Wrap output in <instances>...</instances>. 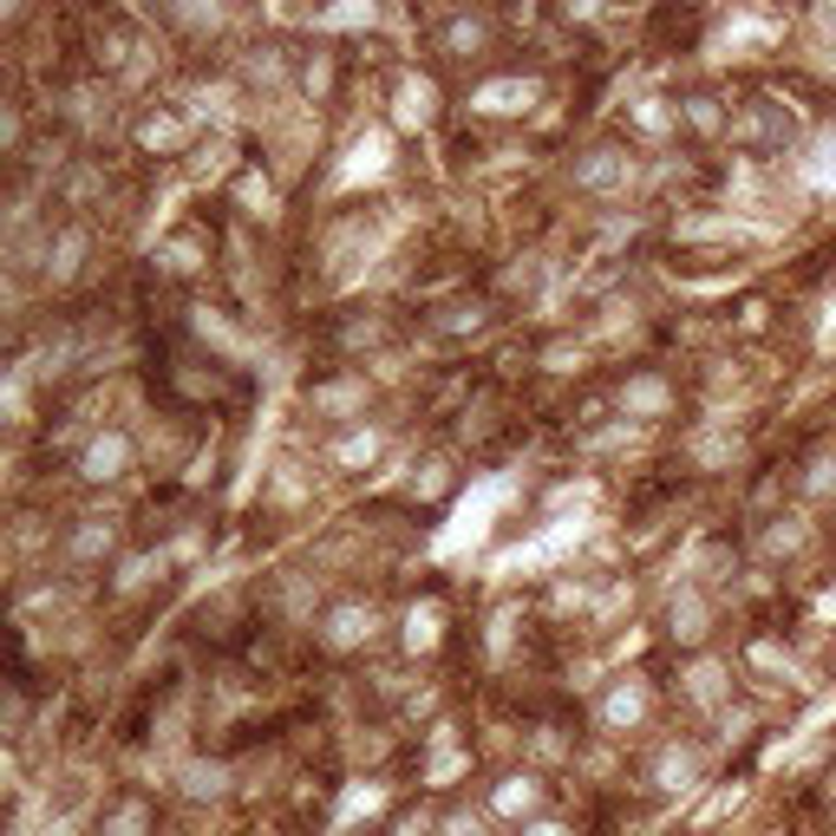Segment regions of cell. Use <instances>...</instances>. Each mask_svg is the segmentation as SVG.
Instances as JSON below:
<instances>
[{
	"instance_id": "1",
	"label": "cell",
	"mask_w": 836,
	"mask_h": 836,
	"mask_svg": "<svg viewBox=\"0 0 836 836\" xmlns=\"http://www.w3.org/2000/svg\"><path fill=\"white\" fill-rule=\"evenodd\" d=\"M379 634V608L373 602H334L327 615H320V647H334V654H353V647H366Z\"/></svg>"
},
{
	"instance_id": "2",
	"label": "cell",
	"mask_w": 836,
	"mask_h": 836,
	"mask_svg": "<svg viewBox=\"0 0 836 836\" xmlns=\"http://www.w3.org/2000/svg\"><path fill=\"white\" fill-rule=\"evenodd\" d=\"M628 177H634V157L621 144H595L575 157V190H589V196H615Z\"/></svg>"
},
{
	"instance_id": "3",
	"label": "cell",
	"mask_w": 836,
	"mask_h": 836,
	"mask_svg": "<svg viewBox=\"0 0 836 836\" xmlns=\"http://www.w3.org/2000/svg\"><path fill=\"white\" fill-rule=\"evenodd\" d=\"M124 471H131V432H118V425L111 432H92L85 451H78V477L85 484H118Z\"/></svg>"
},
{
	"instance_id": "4",
	"label": "cell",
	"mask_w": 836,
	"mask_h": 836,
	"mask_svg": "<svg viewBox=\"0 0 836 836\" xmlns=\"http://www.w3.org/2000/svg\"><path fill=\"white\" fill-rule=\"evenodd\" d=\"M85 255H92V229L85 222H59L46 235V249H39V268H46V281H78Z\"/></svg>"
},
{
	"instance_id": "5",
	"label": "cell",
	"mask_w": 836,
	"mask_h": 836,
	"mask_svg": "<svg viewBox=\"0 0 836 836\" xmlns=\"http://www.w3.org/2000/svg\"><path fill=\"white\" fill-rule=\"evenodd\" d=\"M647 706H654L647 680H615V687L602 693V706H595V726H602V732H634V726L647 719Z\"/></svg>"
},
{
	"instance_id": "6",
	"label": "cell",
	"mask_w": 836,
	"mask_h": 836,
	"mask_svg": "<svg viewBox=\"0 0 836 836\" xmlns=\"http://www.w3.org/2000/svg\"><path fill=\"white\" fill-rule=\"evenodd\" d=\"M386 170H392V137H386V131H360L353 150H347V163L334 170V183L353 190V183H373V177H386Z\"/></svg>"
},
{
	"instance_id": "7",
	"label": "cell",
	"mask_w": 836,
	"mask_h": 836,
	"mask_svg": "<svg viewBox=\"0 0 836 836\" xmlns=\"http://www.w3.org/2000/svg\"><path fill=\"white\" fill-rule=\"evenodd\" d=\"M432 118H438V85H432L425 72H405V78H399V92H392V124L425 131Z\"/></svg>"
},
{
	"instance_id": "8",
	"label": "cell",
	"mask_w": 836,
	"mask_h": 836,
	"mask_svg": "<svg viewBox=\"0 0 836 836\" xmlns=\"http://www.w3.org/2000/svg\"><path fill=\"white\" fill-rule=\"evenodd\" d=\"M307 412H314V419H360V412H366V379L347 373V379L314 386V392H307Z\"/></svg>"
},
{
	"instance_id": "9",
	"label": "cell",
	"mask_w": 836,
	"mask_h": 836,
	"mask_svg": "<svg viewBox=\"0 0 836 836\" xmlns=\"http://www.w3.org/2000/svg\"><path fill=\"white\" fill-rule=\"evenodd\" d=\"M490 811H497V817H510V824L523 831V824H530V817L543 811V785H536L530 772H510V778H504V785L490 791Z\"/></svg>"
},
{
	"instance_id": "10",
	"label": "cell",
	"mask_w": 836,
	"mask_h": 836,
	"mask_svg": "<svg viewBox=\"0 0 836 836\" xmlns=\"http://www.w3.org/2000/svg\"><path fill=\"white\" fill-rule=\"evenodd\" d=\"M667 634H674V641H687V647H693V641H706V634H713V602H706L700 589H680V595H674V608H667Z\"/></svg>"
},
{
	"instance_id": "11",
	"label": "cell",
	"mask_w": 836,
	"mask_h": 836,
	"mask_svg": "<svg viewBox=\"0 0 836 836\" xmlns=\"http://www.w3.org/2000/svg\"><path fill=\"white\" fill-rule=\"evenodd\" d=\"M667 405H674V386H667L661 373H634V379L621 386V412H628V419H667Z\"/></svg>"
},
{
	"instance_id": "12",
	"label": "cell",
	"mask_w": 836,
	"mask_h": 836,
	"mask_svg": "<svg viewBox=\"0 0 836 836\" xmlns=\"http://www.w3.org/2000/svg\"><path fill=\"white\" fill-rule=\"evenodd\" d=\"M687 700L706 706V713H719V706L732 700V674H726L719 661H693V667H687Z\"/></svg>"
},
{
	"instance_id": "13",
	"label": "cell",
	"mask_w": 836,
	"mask_h": 836,
	"mask_svg": "<svg viewBox=\"0 0 836 836\" xmlns=\"http://www.w3.org/2000/svg\"><path fill=\"white\" fill-rule=\"evenodd\" d=\"M693 778H700V752H693V746H661L647 785H654V791H687Z\"/></svg>"
},
{
	"instance_id": "14",
	"label": "cell",
	"mask_w": 836,
	"mask_h": 836,
	"mask_svg": "<svg viewBox=\"0 0 836 836\" xmlns=\"http://www.w3.org/2000/svg\"><path fill=\"white\" fill-rule=\"evenodd\" d=\"M471 105H477V111H530V105H536V85H530V78H490Z\"/></svg>"
},
{
	"instance_id": "15",
	"label": "cell",
	"mask_w": 836,
	"mask_h": 836,
	"mask_svg": "<svg viewBox=\"0 0 836 836\" xmlns=\"http://www.w3.org/2000/svg\"><path fill=\"white\" fill-rule=\"evenodd\" d=\"M111 543H118V523H111V517H78V530H72V562H98Z\"/></svg>"
},
{
	"instance_id": "16",
	"label": "cell",
	"mask_w": 836,
	"mask_h": 836,
	"mask_svg": "<svg viewBox=\"0 0 836 836\" xmlns=\"http://www.w3.org/2000/svg\"><path fill=\"white\" fill-rule=\"evenodd\" d=\"M798 170H804V183L836 190V131H817V137H811V150L798 157Z\"/></svg>"
},
{
	"instance_id": "17",
	"label": "cell",
	"mask_w": 836,
	"mask_h": 836,
	"mask_svg": "<svg viewBox=\"0 0 836 836\" xmlns=\"http://www.w3.org/2000/svg\"><path fill=\"white\" fill-rule=\"evenodd\" d=\"M190 137V124L177 118V111H150V118H137V144L144 150H177Z\"/></svg>"
},
{
	"instance_id": "18",
	"label": "cell",
	"mask_w": 836,
	"mask_h": 836,
	"mask_svg": "<svg viewBox=\"0 0 836 836\" xmlns=\"http://www.w3.org/2000/svg\"><path fill=\"white\" fill-rule=\"evenodd\" d=\"M379 445H386V438H379L373 425H353V432H347V438H340L327 458H334L340 471H360V464H373V458H379Z\"/></svg>"
},
{
	"instance_id": "19",
	"label": "cell",
	"mask_w": 836,
	"mask_h": 836,
	"mask_svg": "<svg viewBox=\"0 0 836 836\" xmlns=\"http://www.w3.org/2000/svg\"><path fill=\"white\" fill-rule=\"evenodd\" d=\"M98 836H150V804H144V798H118V804L105 811Z\"/></svg>"
},
{
	"instance_id": "20",
	"label": "cell",
	"mask_w": 836,
	"mask_h": 836,
	"mask_svg": "<svg viewBox=\"0 0 836 836\" xmlns=\"http://www.w3.org/2000/svg\"><path fill=\"white\" fill-rule=\"evenodd\" d=\"M438 39H445V52H458V59H464V52H477V46H484V20H477V13H451Z\"/></svg>"
},
{
	"instance_id": "21",
	"label": "cell",
	"mask_w": 836,
	"mask_h": 836,
	"mask_svg": "<svg viewBox=\"0 0 836 836\" xmlns=\"http://www.w3.org/2000/svg\"><path fill=\"white\" fill-rule=\"evenodd\" d=\"M674 111H680V118H687L693 131H706V137H713V131H726V111H719V98H706V92H693V98H680Z\"/></svg>"
},
{
	"instance_id": "22",
	"label": "cell",
	"mask_w": 836,
	"mask_h": 836,
	"mask_svg": "<svg viewBox=\"0 0 836 836\" xmlns=\"http://www.w3.org/2000/svg\"><path fill=\"white\" fill-rule=\"evenodd\" d=\"M157 268H163V275H196V268H203V242H196V235L163 242V249H157Z\"/></svg>"
},
{
	"instance_id": "23",
	"label": "cell",
	"mask_w": 836,
	"mask_h": 836,
	"mask_svg": "<svg viewBox=\"0 0 836 836\" xmlns=\"http://www.w3.org/2000/svg\"><path fill=\"white\" fill-rule=\"evenodd\" d=\"M405 647H412V654L438 647V602H419V608L405 615Z\"/></svg>"
},
{
	"instance_id": "24",
	"label": "cell",
	"mask_w": 836,
	"mask_h": 836,
	"mask_svg": "<svg viewBox=\"0 0 836 836\" xmlns=\"http://www.w3.org/2000/svg\"><path fill=\"white\" fill-rule=\"evenodd\" d=\"M634 124H641L647 137H667V131L680 124V111H667V98H641V105H634Z\"/></svg>"
},
{
	"instance_id": "25",
	"label": "cell",
	"mask_w": 836,
	"mask_h": 836,
	"mask_svg": "<svg viewBox=\"0 0 836 836\" xmlns=\"http://www.w3.org/2000/svg\"><path fill=\"white\" fill-rule=\"evenodd\" d=\"M150 569H163V556H124V562H118V575H111V589H118V595H131V589H144V582H150Z\"/></svg>"
},
{
	"instance_id": "26",
	"label": "cell",
	"mask_w": 836,
	"mask_h": 836,
	"mask_svg": "<svg viewBox=\"0 0 836 836\" xmlns=\"http://www.w3.org/2000/svg\"><path fill=\"white\" fill-rule=\"evenodd\" d=\"M183 791L190 798H216L222 791V765H183Z\"/></svg>"
},
{
	"instance_id": "27",
	"label": "cell",
	"mask_w": 836,
	"mask_h": 836,
	"mask_svg": "<svg viewBox=\"0 0 836 836\" xmlns=\"http://www.w3.org/2000/svg\"><path fill=\"white\" fill-rule=\"evenodd\" d=\"M235 190H242V203H249V209H255V216H268V209H275V183H262V177H255V170H249V177H242V183H235Z\"/></svg>"
},
{
	"instance_id": "28",
	"label": "cell",
	"mask_w": 836,
	"mask_h": 836,
	"mask_svg": "<svg viewBox=\"0 0 836 836\" xmlns=\"http://www.w3.org/2000/svg\"><path fill=\"white\" fill-rule=\"evenodd\" d=\"M379 804H386V791H379V785H366V791H353V798H347V811H340V824H353V817H373Z\"/></svg>"
},
{
	"instance_id": "29",
	"label": "cell",
	"mask_w": 836,
	"mask_h": 836,
	"mask_svg": "<svg viewBox=\"0 0 836 836\" xmlns=\"http://www.w3.org/2000/svg\"><path fill=\"white\" fill-rule=\"evenodd\" d=\"M798 543H804V517H785V523L765 536V549H772V556H778V549H798Z\"/></svg>"
},
{
	"instance_id": "30",
	"label": "cell",
	"mask_w": 836,
	"mask_h": 836,
	"mask_svg": "<svg viewBox=\"0 0 836 836\" xmlns=\"http://www.w3.org/2000/svg\"><path fill=\"white\" fill-rule=\"evenodd\" d=\"M327 78H334V65H327V52H314V59L301 65V85H307V92L320 98V92H327Z\"/></svg>"
},
{
	"instance_id": "31",
	"label": "cell",
	"mask_w": 836,
	"mask_h": 836,
	"mask_svg": "<svg viewBox=\"0 0 836 836\" xmlns=\"http://www.w3.org/2000/svg\"><path fill=\"white\" fill-rule=\"evenodd\" d=\"M438 836H484V824H477L471 811H445V817H438Z\"/></svg>"
},
{
	"instance_id": "32",
	"label": "cell",
	"mask_w": 836,
	"mask_h": 836,
	"mask_svg": "<svg viewBox=\"0 0 836 836\" xmlns=\"http://www.w3.org/2000/svg\"><path fill=\"white\" fill-rule=\"evenodd\" d=\"M373 20V7H340V13H320L314 26H366Z\"/></svg>"
},
{
	"instance_id": "33",
	"label": "cell",
	"mask_w": 836,
	"mask_h": 836,
	"mask_svg": "<svg viewBox=\"0 0 836 836\" xmlns=\"http://www.w3.org/2000/svg\"><path fill=\"white\" fill-rule=\"evenodd\" d=\"M517 836H569V824H556V817H530Z\"/></svg>"
}]
</instances>
